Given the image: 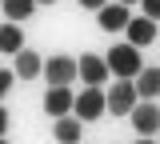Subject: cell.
Segmentation results:
<instances>
[{
  "label": "cell",
  "instance_id": "1",
  "mask_svg": "<svg viewBox=\"0 0 160 144\" xmlns=\"http://www.w3.org/2000/svg\"><path fill=\"white\" fill-rule=\"evenodd\" d=\"M104 60H108V72H112V76H120V80H132L140 68H144V60H140V48H136V44H128V40L112 44Z\"/></svg>",
  "mask_w": 160,
  "mask_h": 144
},
{
  "label": "cell",
  "instance_id": "2",
  "mask_svg": "<svg viewBox=\"0 0 160 144\" xmlns=\"http://www.w3.org/2000/svg\"><path fill=\"white\" fill-rule=\"evenodd\" d=\"M108 112V96H104V88H84L72 104V116L76 120H100Z\"/></svg>",
  "mask_w": 160,
  "mask_h": 144
},
{
  "label": "cell",
  "instance_id": "3",
  "mask_svg": "<svg viewBox=\"0 0 160 144\" xmlns=\"http://www.w3.org/2000/svg\"><path fill=\"white\" fill-rule=\"evenodd\" d=\"M104 96H108V112L112 116H128L132 108H136V84L132 80H116L112 88H104Z\"/></svg>",
  "mask_w": 160,
  "mask_h": 144
},
{
  "label": "cell",
  "instance_id": "4",
  "mask_svg": "<svg viewBox=\"0 0 160 144\" xmlns=\"http://www.w3.org/2000/svg\"><path fill=\"white\" fill-rule=\"evenodd\" d=\"M44 80H48V88H72V80H80L76 60L72 56H52L44 64Z\"/></svg>",
  "mask_w": 160,
  "mask_h": 144
},
{
  "label": "cell",
  "instance_id": "5",
  "mask_svg": "<svg viewBox=\"0 0 160 144\" xmlns=\"http://www.w3.org/2000/svg\"><path fill=\"white\" fill-rule=\"evenodd\" d=\"M128 120L140 136H156L160 132V104L156 100H136V108L128 112Z\"/></svg>",
  "mask_w": 160,
  "mask_h": 144
},
{
  "label": "cell",
  "instance_id": "6",
  "mask_svg": "<svg viewBox=\"0 0 160 144\" xmlns=\"http://www.w3.org/2000/svg\"><path fill=\"white\" fill-rule=\"evenodd\" d=\"M76 72H80V80H84V88H104V80L112 76V72H108V60L96 56V52L80 56V60H76Z\"/></svg>",
  "mask_w": 160,
  "mask_h": 144
},
{
  "label": "cell",
  "instance_id": "7",
  "mask_svg": "<svg viewBox=\"0 0 160 144\" xmlns=\"http://www.w3.org/2000/svg\"><path fill=\"white\" fill-rule=\"evenodd\" d=\"M72 104H76V96H72L68 88H48V92H44V112H48L52 120L72 116Z\"/></svg>",
  "mask_w": 160,
  "mask_h": 144
},
{
  "label": "cell",
  "instance_id": "8",
  "mask_svg": "<svg viewBox=\"0 0 160 144\" xmlns=\"http://www.w3.org/2000/svg\"><path fill=\"white\" fill-rule=\"evenodd\" d=\"M124 32H128V44L148 48V44L156 40V20H148V16H132V20L124 24Z\"/></svg>",
  "mask_w": 160,
  "mask_h": 144
},
{
  "label": "cell",
  "instance_id": "9",
  "mask_svg": "<svg viewBox=\"0 0 160 144\" xmlns=\"http://www.w3.org/2000/svg\"><path fill=\"white\" fill-rule=\"evenodd\" d=\"M96 20H100V28H104V32H120V28H124V24L132 20V12H128V4H104V8H100L96 12Z\"/></svg>",
  "mask_w": 160,
  "mask_h": 144
},
{
  "label": "cell",
  "instance_id": "10",
  "mask_svg": "<svg viewBox=\"0 0 160 144\" xmlns=\"http://www.w3.org/2000/svg\"><path fill=\"white\" fill-rule=\"evenodd\" d=\"M132 84H136L140 100H156L160 96V68H140L136 76H132Z\"/></svg>",
  "mask_w": 160,
  "mask_h": 144
},
{
  "label": "cell",
  "instance_id": "11",
  "mask_svg": "<svg viewBox=\"0 0 160 144\" xmlns=\"http://www.w3.org/2000/svg\"><path fill=\"white\" fill-rule=\"evenodd\" d=\"M20 48H24V28H20L16 20L0 24V52H4V56H16Z\"/></svg>",
  "mask_w": 160,
  "mask_h": 144
},
{
  "label": "cell",
  "instance_id": "12",
  "mask_svg": "<svg viewBox=\"0 0 160 144\" xmlns=\"http://www.w3.org/2000/svg\"><path fill=\"white\" fill-rule=\"evenodd\" d=\"M12 72H16L20 80H36L40 72H44V60H40L36 52H28V48H20V52H16V68H12Z\"/></svg>",
  "mask_w": 160,
  "mask_h": 144
},
{
  "label": "cell",
  "instance_id": "13",
  "mask_svg": "<svg viewBox=\"0 0 160 144\" xmlns=\"http://www.w3.org/2000/svg\"><path fill=\"white\" fill-rule=\"evenodd\" d=\"M80 132H84V120H72V116H60L52 124V136L60 144H80Z\"/></svg>",
  "mask_w": 160,
  "mask_h": 144
},
{
  "label": "cell",
  "instance_id": "14",
  "mask_svg": "<svg viewBox=\"0 0 160 144\" xmlns=\"http://www.w3.org/2000/svg\"><path fill=\"white\" fill-rule=\"evenodd\" d=\"M0 8H4V16H8V20L24 24V20L40 8V4H36V0H0Z\"/></svg>",
  "mask_w": 160,
  "mask_h": 144
},
{
  "label": "cell",
  "instance_id": "15",
  "mask_svg": "<svg viewBox=\"0 0 160 144\" xmlns=\"http://www.w3.org/2000/svg\"><path fill=\"white\" fill-rule=\"evenodd\" d=\"M12 80H16V72H12V68H0V100L8 96V88H12Z\"/></svg>",
  "mask_w": 160,
  "mask_h": 144
},
{
  "label": "cell",
  "instance_id": "16",
  "mask_svg": "<svg viewBox=\"0 0 160 144\" xmlns=\"http://www.w3.org/2000/svg\"><path fill=\"white\" fill-rule=\"evenodd\" d=\"M140 8H144L148 20H160V0H140Z\"/></svg>",
  "mask_w": 160,
  "mask_h": 144
},
{
  "label": "cell",
  "instance_id": "17",
  "mask_svg": "<svg viewBox=\"0 0 160 144\" xmlns=\"http://www.w3.org/2000/svg\"><path fill=\"white\" fill-rule=\"evenodd\" d=\"M80 8H92V12H100V8H104V4H108V0H76Z\"/></svg>",
  "mask_w": 160,
  "mask_h": 144
},
{
  "label": "cell",
  "instance_id": "18",
  "mask_svg": "<svg viewBox=\"0 0 160 144\" xmlns=\"http://www.w3.org/2000/svg\"><path fill=\"white\" fill-rule=\"evenodd\" d=\"M4 128H8V108H4V100H0V136H4Z\"/></svg>",
  "mask_w": 160,
  "mask_h": 144
},
{
  "label": "cell",
  "instance_id": "19",
  "mask_svg": "<svg viewBox=\"0 0 160 144\" xmlns=\"http://www.w3.org/2000/svg\"><path fill=\"white\" fill-rule=\"evenodd\" d=\"M136 144H160V140H152V136H140V140Z\"/></svg>",
  "mask_w": 160,
  "mask_h": 144
},
{
  "label": "cell",
  "instance_id": "20",
  "mask_svg": "<svg viewBox=\"0 0 160 144\" xmlns=\"http://www.w3.org/2000/svg\"><path fill=\"white\" fill-rule=\"evenodd\" d=\"M36 4H56V0H36Z\"/></svg>",
  "mask_w": 160,
  "mask_h": 144
},
{
  "label": "cell",
  "instance_id": "21",
  "mask_svg": "<svg viewBox=\"0 0 160 144\" xmlns=\"http://www.w3.org/2000/svg\"><path fill=\"white\" fill-rule=\"evenodd\" d=\"M120 4H136V0H120Z\"/></svg>",
  "mask_w": 160,
  "mask_h": 144
},
{
  "label": "cell",
  "instance_id": "22",
  "mask_svg": "<svg viewBox=\"0 0 160 144\" xmlns=\"http://www.w3.org/2000/svg\"><path fill=\"white\" fill-rule=\"evenodd\" d=\"M0 144H8V140H4V136H0Z\"/></svg>",
  "mask_w": 160,
  "mask_h": 144
},
{
  "label": "cell",
  "instance_id": "23",
  "mask_svg": "<svg viewBox=\"0 0 160 144\" xmlns=\"http://www.w3.org/2000/svg\"><path fill=\"white\" fill-rule=\"evenodd\" d=\"M156 104H160V96H156Z\"/></svg>",
  "mask_w": 160,
  "mask_h": 144
},
{
  "label": "cell",
  "instance_id": "24",
  "mask_svg": "<svg viewBox=\"0 0 160 144\" xmlns=\"http://www.w3.org/2000/svg\"><path fill=\"white\" fill-rule=\"evenodd\" d=\"M156 136H160V132H156Z\"/></svg>",
  "mask_w": 160,
  "mask_h": 144
}]
</instances>
